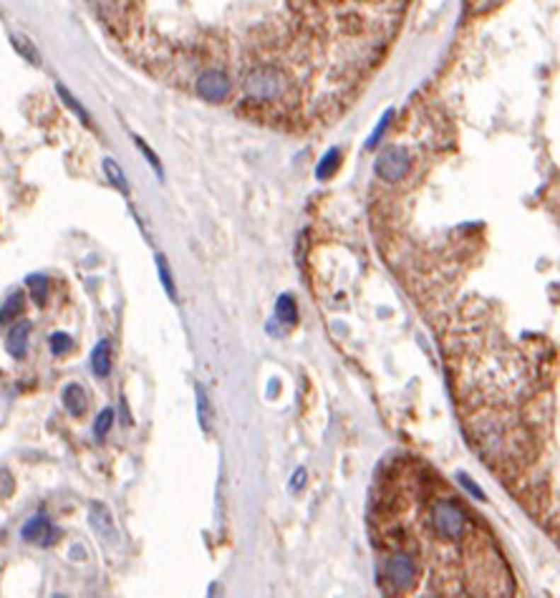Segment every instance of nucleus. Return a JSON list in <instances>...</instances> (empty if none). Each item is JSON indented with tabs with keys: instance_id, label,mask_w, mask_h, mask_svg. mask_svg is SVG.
Instances as JSON below:
<instances>
[{
	"instance_id": "1",
	"label": "nucleus",
	"mask_w": 560,
	"mask_h": 598,
	"mask_svg": "<svg viewBox=\"0 0 560 598\" xmlns=\"http://www.w3.org/2000/svg\"><path fill=\"white\" fill-rule=\"evenodd\" d=\"M285 84H288V81H285V76L278 69H273V66H260V69L250 71L248 79H245V94H248L253 101L265 104V101H273V98H278L283 94Z\"/></svg>"
},
{
	"instance_id": "2",
	"label": "nucleus",
	"mask_w": 560,
	"mask_h": 598,
	"mask_svg": "<svg viewBox=\"0 0 560 598\" xmlns=\"http://www.w3.org/2000/svg\"><path fill=\"white\" fill-rule=\"evenodd\" d=\"M409 172V154L404 147H387L376 159V174L387 182H399Z\"/></svg>"
},
{
	"instance_id": "3",
	"label": "nucleus",
	"mask_w": 560,
	"mask_h": 598,
	"mask_svg": "<svg viewBox=\"0 0 560 598\" xmlns=\"http://www.w3.org/2000/svg\"><path fill=\"white\" fill-rule=\"evenodd\" d=\"M197 94L207 101H225L230 94V79L222 71L210 69L197 79Z\"/></svg>"
},
{
	"instance_id": "4",
	"label": "nucleus",
	"mask_w": 560,
	"mask_h": 598,
	"mask_svg": "<svg viewBox=\"0 0 560 598\" xmlns=\"http://www.w3.org/2000/svg\"><path fill=\"white\" fill-rule=\"evenodd\" d=\"M88 523H91V528L96 530V535L101 538V541H106V543L119 541V530H116V523H114V518H111V512L106 505H101V502H91Z\"/></svg>"
},
{
	"instance_id": "5",
	"label": "nucleus",
	"mask_w": 560,
	"mask_h": 598,
	"mask_svg": "<svg viewBox=\"0 0 560 598\" xmlns=\"http://www.w3.org/2000/svg\"><path fill=\"white\" fill-rule=\"evenodd\" d=\"M21 538L28 543H38V546H53L58 538V530L48 523L46 515H35L33 520H28V523L23 525Z\"/></svg>"
},
{
	"instance_id": "6",
	"label": "nucleus",
	"mask_w": 560,
	"mask_h": 598,
	"mask_svg": "<svg viewBox=\"0 0 560 598\" xmlns=\"http://www.w3.org/2000/svg\"><path fill=\"white\" fill-rule=\"evenodd\" d=\"M28 334H30V323L28 321L16 323V326L8 331L6 346H8V354H11L13 359H23L25 356V349H28Z\"/></svg>"
},
{
	"instance_id": "7",
	"label": "nucleus",
	"mask_w": 560,
	"mask_h": 598,
	"mask_svg": "<svg viewBox=\"0 0 560 598\" xmlns=\"http://www.w3.org/2000/svg\"><path fill=\"white\" fill-rule=\"evenodd\" d=\"M64 407L69 409L74 417H81L86 412V394L79 384H69L64 389Z\"/></svg>"
},
{
	"instance_id": "8",
	"label": "nucleus",
	"mask_w": 560,
	"mask_h": 598,
	"mask_svg": "<svg viewBox=\"0 0 560 598\" xmlns=\"http://www.w3.org/2000/svg\"><path fill=\"white\" fill-rule=\"evenodd\" d=\"M91 368L96 376H106L111 368V346L109 341H98L91 354Z\"/></svg>"
},
{
	"instance_id": "9",
	"label": "nucleus",
	"mask_w": 560,
	"mask_h": 598,
	"mask_svg": "<svg viewBox=\"0 0 560 598\" xmlns=\"http://www.w3.org/2000/svg\"><path fill=\"white\" fill-rule=\"evenodd\" d=\"M25 308V295L18 290V293H13L11 298L3 303V308H0V326H8V323L16 321L21 313H23Z\"/></svg>"
},
{
	"instance_id": "10",
	"label": "nucleus",
	"mask_w": 560,
	"mask_h": 598,
	"mask_svg": "<svg viewBox=\"0 0 560 598\" xmlns=\"http://www.w3.org/2000/svg\"><path fill=\"white\" fill-rule=\"evenodd\" d=\"M25 286L30 288V295H33V300L38 305L46 303V295H48V281L46 276H41V273H33V276L25 278Z\"/></svg>"
},
{
	"instance_id": "11",
	"label": "nucleus",
	"mask_w": 560,
	"mask_h": 598,
	"mask_svg": "<svg viewBox=\"0 0 560 598\" xmlns=\"http://www.w3.org/2000/svg\"><path fill=\"white\" fill-rule=\"evenodd\" d=\"M13 46H16V51L21 53V56L28 61V64H33V66H41V53L35 51V46L30 43L28 38H23V35H13Z\"/></svg>"
},
{
	"instance_id": "12",
	"label": "nucleus",
	"mask_w": 560,
	"mask_h": 598,
	"mask_svg": "<svg viewBox=\"0 0 560 598\" xmlns=\"http://www.w3.org/2000/svg\"><path fill=\"white\" fill-rule=\"evenodd\" d=\"M278 318L283 323H295L298 321V311H295V303H293V298L290 295H280L278 298Z\"/></svg>"
},
{
	"instance_id": "13",
	"label": "nucleus",
	"mask_w": 560,
	"mask_h": 598,
	"mask_svg": "<svg viewBox=\"0 0 560 598\" xmlns=\"http://www.w3.org/2000/svg\"><path fill=\"white\" fill-rule=\"evenodd\" d=\"M58 96L64 98V101H66V106H69V109H71V111H74V114H76V116H79V119H81V121H84V124H88V127H93V121H91V116H88V114H86V109H84V106H81V104H79V101H76V98H74V96H71V91H66V89H64V86H58Z\"/></svg>"
},
{
	"instance_id": "14",
	"label": "nucleus",
	"mask_w": 560,
	"mask_h": 598,
	"mask_svg": "<svg viewBox=\"0 0 560 598\" xmlns=\"http://www.w3.org/2000/svg\"><path fill=\"white\" fill-rule=\"evenodd\" d=\"M104 172L109 174V179L114 182V187H119L122 192H129V184H127V177H124L122 167L116 164L114 159H104Z\"/></svg>"
},
{
	"instance_id": "15",
	"label": "nucleus",
	"mask_w": 560,
	"mask_h": 598,
	"mask_svg": "<svg viewBox=\"0 0 560 598\" xmlns=\"http://www.w3.org/2000/svg\"><path fill=\"white\" fill-rule=\"evenodd\" d=\"M197 414H200V427H202L205 431H210L212 419H210V402L205 399L202 386H197Z\"/></svg>"
},
{
	"instance_id": "16",
	"label": "nucleus",
	"mask_w": 560,
	"mask_h": 598,
	"mask_svg": "<svg viewBox=\"0 0 560 598\" xmlns=\"http://www.w3.org/2000/svg\"><path fill=\"white\" fill-rule=\"evenodd\" d=\"M156 268H159V278H162V286L164 290L169 293V298L177 300V290H174V281H172V273H169V265L167 260L162 258V255H156Z\"/></svg>"
},
{
	"instance_id": "17",
	"label": "nucleus",
	"mask_w": 560,
	"mask_h": 598,
	"mask_svg": "<svg viewBox=\"0 0 560 598\" xmlns=\"http://www.w3.org/2000/svg\"><path fill=\"white\" fill-rule=\"evenodd\" d=\"M111 422H114V409H104V412L96 417V422H93V434H96V439H101L106 431L111 429Z\"/></svg>"
},
{
	"instance_id": "18",
	"label": "nucleus",
	"mask_w": 560,
	"mask_h": 598,
	"mask_svg": "<svg viewBox=\"0 0 560 598\" xmlns=\"http://www.w3.org/2000/svg\"><path fill=\"white\" fill-rule=\"evenodd\" d=\"M134 142H137L139 152H142V154H144L147 159H149L152 169H154V172L159 174V177H162V162H159V157H156L154 152H152V147H149V144H147V142H144V139H142V137H134Z\"/></svg>"
},
{
	"instance_id": "19",
	"label": "nucleus",
	"mask_w": 560,
	"mask_h": 598,
	"mask_svg": "<svg viewBox=\"0 0 560 598\" xmlns=\"http://www.w3.org/2000/svg\"><path fill=\"white\" fill-rule=\"evenodd\" d=\"M338 159H341L338 150H331L328 154L324 157V162H321V167H318V179H326V177H328V174L336 169V164H338Z\"/></svg>"
},
{
	"instance_id": "20",
	"label": "nucleus",
	"mask_w": 560,
	"mask_h": 598,
	"mask_svg": "<svg viewBox=\"0 0 560 598\" xmlns=\"http://www.w3.org/2000/svg\"><path fill=\"white\" fill-rule=\"evenodd\" d=\"M51 349H53V354H56V356H61V354H66L71 349V339L66 334H61V331H58V334L51 336Z\"/></svg>"
},
{
	"instance_id": "21",
	"label": "nucleus",
	"mask_w": 560,
	"mask_h": 598,
	"mask_svg": "<svg viewBox=\"0 0 560 598\" xmlns=\"http://www.w3.org/2000/svg\"><path fill=\"white\" fill-rule=\"evenodd\" d=\"M13 490H16V480L8 470L0 467V497H11Z\"/></svg>"
},
{
	"instance_id": "22",
	"label": "nucleus",
	"mask_w": 560,
	"mask_h": 598,
	"mask_svg": "<svg viewBox=\"0 0 560 598\" xmlns=\"http://www.w3.org/2000/svg\"><path fill=\"white\" fill-rule=\"evenodd\" d=\"M303 480H306V472H303V470H298V472H295V478H293V483H290V485H293V487H301V485H303Z\"/></svg>"
}]
</instances>
